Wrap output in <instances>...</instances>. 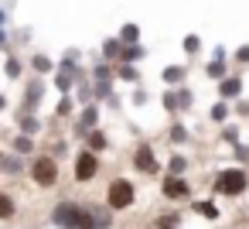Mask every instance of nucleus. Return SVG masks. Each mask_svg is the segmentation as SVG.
<instances>
[{
  "mask_svg": "<svg viewBox=\"0 0 249 229\" xmlns=\"http://www.w3.org/2000/svg\"><path fill=\"white\" fill-rule=\"evenodd\" d=\"M52 222L62 226V229H96V219H92V209L72 202V198H62L55 209H52Z\"/></svg>",
  "mask_w": 249,
  "mask_h": 229,
  "instance_id": "1",
  "label": "nucleus"
},
{
  "mask_svg": "<svg viewBox=\"0 0 249 229\" xmlns=\"http://www.w3.org/2000/svg\"><path fill=\"white\" fill-rule=\"evenodd\" d=\"M246 188H249L246 168H222V171L215 174V181H212V191H215V195H225V198H235V195H242Z\"/></svg>",
  "mask_w": 249,
  "mask_h": 229,
  "instance_id": "2",
  "label": "nucleus"
},
{
  "mask_svg": "<svg viewBox=\"0 0 249 229\" xmlns=\"http://www.w3.org/2000/svg\"><path fill=\"white\" fill-rule=\"evenodd\" d=\"M133 202H137L133 181H130V178H113L109 188H106V205H109L113 212H126V209H133Z\"/></svg>",
  "mask_w": 249,
  "mask_h": 229,
  "instance_id": "3",
  "label": "nucleus"
},
{
  "mask_svg": "<svg viewBox=\"0 0 249 229\" xmlns=\"http://www.w3.org/2000/svg\"><path fill=\"white\" fill-rule=\"evenodd\" d=\"M31 181L38 188H55L58 185V161L52 154H41L31 161Z\"/></svg>",
  "mask_w": 249,
  "mask_h": 229,
  "instance_id": "4",
  "label": "nucleus"
},
{
  "mask_svg": "<svg viewBox=\"0 0 249 229\" xmlns=\"http://www.w3.org/2000/svg\"><path fill=\"white\" fill-rule=\"evenodd\" d=\"M96 174H99V154L79 151V154H75V181H79V185H89Z\"/></svg>",
  "mask_w": 249,
  "mask_h": 229,
  "instance_id": "5",
  "label": "nucleus"
},
{
  "mask_svg": "<svg viewBox=\"0 0 249 229\" xmlns=\"http://www.w3.org/2000/svg\"><path fill=\"white\" fill-rule=\"evenodd\" d=\"M133 168H137L140 174H157V171H160V164H157L150 144H137V147H133Z\"/></svg>",
  "mask_w": 249,
  "mask_h": 229,
  "instance_id": "6",
  "label": "nucleus"
},
{
  "mask_svg": "<svg viewBox=\"0 0 249 229\" xmlns=\"http://www.w3.org/2000/svg\"><path fill=\"white\" fill-rule=\"evenodd\" d=\"M160 191H164V198H188L191 195V185H188V178H181V174H167L164 181H160Z\"/></svg>",
  "mask_w": 249,
  "mask_h": 229,
  "instance_id": "7",
  "label": "nucleus"
},
{
  "mask_svg": "<svg viewBox=\"0 0 249 229\" xmlns=\"http://www.w3.org/2000/svg\"><path fill=\"white\" fill-rule=\"evenodd\" d=\"M96 123H99V110L96 106H86L82 116H79V123H75V137H89L96 130Z\"/></svg>",
  "mask_w": 249,
  "mask_h": 229,
  "instance_id": "8",
  "label": "nucleus"
},
{
  "mask_svg": "<svg viewBox=\"0 0 249 229\" xmlns=\"http://www.w3.org/2000/svg\"><path fill=\"white\" fill-rule=\"evenodd\" d=\"M191 209H195L201 219H208V222H215V219L222 215V212H218V205H215L212 198H195V202H191Z\"/></svg>",
  "mask_w": 249,
  "mask_h": 229,
  "instance_id": "9",
  "label": "nucleus"
},
{
  "mask_svg": "<svg viewBox=\"0 0 249 229\" xmlns=\"http://www.w3.org/2000/svg\"><path fill=\"white\" fill-rule=\"evenodd\" d=\"M239 93H242V79H239V76H232V79L218 82V96H222V99H235Z\"/></svg>",
  "mask_w": 249,
  "mask_h": 229,
  "instance_id": "10",
  "label": "nucleus"
},
{
  "mask_svg": "<svg viewBox=\"0 0 249 229\" xmlns=\"http://www.w3.org/2000/svg\"><path fill=\"white\" fill-rule=\"evenodd\" d=\"M109 147V137L103 134V130H92L89 137H86V151H92V154H103Z\"/></svg>",
  "mask_w": 249,
  "mask_h": 229,
  "instance_id": "11",
  "label": "nucleus"
},
{
  "mask_svg": "<svg viewBox=\"0 0 249 229\" xmlns=\"http://www.w3.org/2000/svg\"><path fill=\"white\" fill-rule=\"evenodd\" d=\"M116 38H120V41H123V45H126V48H133V45H137V41H140V28H137V24H123V28H120V35H116Z\"/></svg>",
  "mask_w": 249,
  "mask_h": 229,
  "instance_id": "12",
  "label": "nucleus"
},
{
  "mask_svg": "<svg viewBox=\"0 0 249 229\" xmlns=\"http://www.w3.org/2000/svg\"><path fill=\"white\" fill-rule=\"evenodd\" d=\"M18 127H21V134H24V137H31V134H38V130H41V120H35L31 113H21V116H18Z\"/></svg>",
  "mask_w": 249,
  "mask_h": 229,
  "instance_id": "13",
  "label": "nucleus"
},
{
  "mask_svg": "<svg viewBox=\"0 0 249 229\" xmlns=\"http://www.w3.org/2000/svg\"><path fill=\"white\" fill-rule=\"evenodd\" d=\"M181 226V212H164L154 219V229H178Z\"/></svg>",
  "mask_w": 249,
  "mask_h": 229,
  "instance_id": "14",
  "label": "nucleus"
},
{
  "mask_svg": "<svg viewBox=\"0 0 249 229\" xmlns=\"http://www.w3.org/2000/svg\"><path fill=\"white\" fill-rule=\"evenodd\" d=\"M31 69H35L38 76H48V72H55L58 65H55V62H52L48 55H35V58H31Z\"/></svg>",
  "mask_w": 249,
  "mask_h": 229,
  "instance_id": "15",
  "label": "nucleus"
},
{
  "mask_svg": "<svg viewBox=\"0 0 249 229\" xmlns=\"http://www.w3.org/2000/svg\"><path fill=\"white\" fill-rule=\"evenodd\" d=\"M11 147H14V154H18V157H28V154L35 151V140H31V137H24V134H18Z\"/></svg>",
  "mask_w": 249,
  "mask_h": 229,
  "instance_id": "16",
  "label": "nucleus"
},
{
  "mask_svg": "<svg viewBox=\"0 0 249 229\" xmlns=\"http://www.w3.org/2000/svg\"><path fill=\"white\" fill-rule=\"evenodd\" d=\"M14 212H18V202L7 191H0V219H14Z\"/></svg>",
  "mask_w": 249,
  "mask_h": 229,
  "instance_id": "17",
  "label": "nucleus"
},
{
  "mask_svg": "<svg viewBox=\"0 0 249 229\" xmlns=\"http://www.w3.org/2000/svg\"><path fill=\"white\" fill-rule=\"evenodd\" d=\"M103 55L106 58H123V41L120 38H106L103 41Z\"/></svg>",
  "mask_w": 249,
  "mask_h": 229,
  "instance_id": "18",
  "label": "nucleus"
},
{
  "mask_svg": "<svg viewBox=\"0 0 249 229\" xmlns=\"http://www.w3.org/2000/svg\"><path fill=\"white\" fill-rule=\"evenodd\" d=\"M41 93H45V89H41V82H38V79H35V82H28V99H24L21 113H24V110H31V106H35V103L41 99Z\"/></svg>",
  "mask_w": 249,
  "mask_h": 229,
  "instance_id": "19",
  "label": "nucleus"
},
{
  "mask_svg": "<svg viewBox=\"0 0 249 229\" xmlns=\"http://www.w3.org/2000/svg\"><path fill=\"white\" fill-rule=\"evenodd\" d=\"M205 76H208V79H218V82H225V65H222L218 58H212V62L205 65Z\"/></svg>",
  "mask_w": 249,
  "mask_h": 229,
  "instance_id": "20",
  "label": "nucleus"
},
{
  "mask_svg": "<svg viewBox=\"0 0 249 229\" xmlns=\"http://www.w3.org/2000/svg\"><path fill=\"white\" fill-rule=\"evenodd\" d=\"M184 171H188V161H184L181 154H174V157L167 161V174H181V178H184Z\"/></svg>",
  "mask_w": 249,
  "mask_h": 229,
  "instance_id": "21",
  "label": "nucleus"
},
{
  "mask_svg": "<svg viewBox=\"0 0 249 229\" xmlns=\"http://www.w3.org/2000/svg\"><path fill=\"white\" fill-rule=\"evenodd\" d=\"M174 96H178V113H181V110H191V103H195L191 89H174Z\"/></svg>",
  "mask_w": 249,
  "mask_h": 229,
  "instance_id": "22",
  "label": "nucleus"
},
{
  "mask_svg": "<svg viewBox=\"0 0 249 229\" xmlns=\"http://www.w3.org/2000/svg\"><path fill=\"white\" fill-rule=\"evenodd\" d=\"M137 58H143V48H140V45H133V48H123V58H120V65H130V62H137Z\"/></svg>",
  "mask_w": 249,
  "mask_h": 229,
  "instance_id": "23",
  "label": "nucleus"
},
{
  "mask_svg": "<svg viewBox=\"0 0 249 229\" xmlns=\"http://www.w3.org/2000/svg\"><path fill=\"white\" fill-rule=\"evenodd\" d=\"M181 79H184V69H181V65L164 69V82H181Z\"/></svg>",
  "mask_w": 249,
  "mask_h": 229,
  "instance_id": "24",
  "label": "nucleus"
},
{
  "mask_svg": "<svg viewBox=\"0 0 249 229\" xmlns=\"http://www.w3.org/2000/svg\"><path fill=\"white\" fill-rule=\"evenodd\" d=\"M181 45H184V52H188V55H198V48H201V41H198V35H188V38H184Z\"/></svg>",
  "mask_w": 249,
  "mask_h": 229,
  "instance_id": "25",
  "label": "nucleus"
},
{
  "mask_svg": "<svg viewBox=\"0 0 249 229\" xmlns=\"http://www.w3.org/2000/svg\"><path fill=\"white\" fill-rule=\"evenodd\" d=\"M4 72H7V79H21V62H18V58H7Z\"/></svg>",
  "mask_w": 249,
  "mask_h": 229,
  "instance_id": "26",
  "label": "nucleus"
},
{
  "mask_svg": "<svg viewBox=\"0 0 249 229\" xmlns=\"http://www.w3.org/2000/svg\"><path fill=\"white\" fill-rule=\"evenodd\" d=\"M208 116H212V120H215V123H222V120H225V116H229V106H225V103H215V106H212V113H208Z\"/></svg>",
  "mask_w": 249,
  "mask_h": 229,
  "instance_id": "27",
  "label": "nucleus"
},
{
  "mask_svg": "<svg viewBox=\"0 0 249 229\" xmlns=\"http://www.w3.org/2000/svg\"><path fill=\"white\" fill-rule=\"evenodd\" d=\"M171 140H174V144H184V140H188V130H184L181 123H174V127H171Z\"/></svg>",
  "mask_w": 249,
  "mask_h": 229,
  "instance_id": "28",
  "label": "nucleus"
},
{
  "mask_svg": "<svg viewBox=\"0 0 249 229\" xmlns=\"http://www.w3.org/2000/svg\"><path fill=\"white\" fill-rule=\"evenodd\" d=\"M120 79H123V82H137V69H130V65H120Z\"/></svg>",
  "mask_w": 249,
  "mask_h": 229,
  "instance_id": "29",
  "label": "nucleus"
},
{
  "mask_svg": "<svg viewBox=\"0 0 249 229\" xmlns=\"http://www.w3.org/2000/svg\"><path fill=\"white\" fill-rule=\"evenodd\" d=\"M164 106H167L171 113H178V96H174V89H171V93H164Z\"/></svg>",
  "mask_w": 249,
  "mask_h": 229,
  "instance_id": "30",
  "label": "nucleus"
},
{
  "mask_svg": "<svg viewBox=\"0 0 249 229\" xmlns=\"http://www.w3.org/2000/svg\"><path fill=\"white\" fill-rule=\"evenodd\" d=\"M4 171L18 174V171H21V161H18V157H4Z\"/></svg>",
  "mask_w": 249,
  "mask_h": 229,
  "instance_id": "31",
  "label": "nucleus"
},
{
  "mask_svg": "<svg viewBox=\"0 0 249 229\" xmlns=\"http://www.w3.org/2000/svg\"><path fill=\"white\" fill-rule=\"evenodd\" d=\"M235 161H239V164L249 161V147H246V144H235Z\"/></svg>",
  "mask_w": 249,
  "mask_h": 229,
  "instance_id": "32",
  "label": "nucleus"
},
{
  "mask_svg": "<svg viewBox=\"0 0 249 229\" xmlns=\"http://www.w3.org/2000/svg\"><path fill=\"white\" fill-rule=\"evenodd\" d=\"M72 113V96H65L62 103H58V116H69Z\"/></svg>",
  "mask_w": 249,
  "mask_h": 229,
  "instance_id": "33",
  "label": "nucleus"
},
{
  "mask_svg": "<svg viewBox=\"0 0 249 229\" xmlns=\"http://www.w3.org/2000/svg\"><path fill=\"white\" fill-rule=\"evenodd\" d=\"M235 62H249V45H246V48H239V52H235Z\"/></svg>",
  "mask_w": 249,
  "mask_h": 229,
  "instance_id": "34",
  "label": "nucleus"
},
{
  "mask_svg": "<svg viewBox=\"0 0 249 229\" xmlns=\"http://www.w3.org/2000/svg\"><path fill=\"white\" fill-rule=\"evenodd\" d=\"M4 38H7V35H4V28H0V48H4Z\"/></svg>",
  "mask_w": 249,
  "mask_h": 229,
  "instance_id": "35",
  "label": "nucleus"
},
{
  "mask_svg": "<svg viewBox=\"0 0 249 229\" xmlns=\"http://www.w3.org/2000/svg\"><path fill=\"white\" fill-rule=\"evenodd\" d=\"M4 106H7V96H0V110H4Z\"/></svg>",
  "mask_w": 249,
  "mask_h": 229,
  "instance_id": "36",
  "label": "nucleus"
},
{
  "mask_svg": "<svg viewBox=\"0 0 249 229\" xmlns=\"http://www.w3.org/2000/svg\"><path fill=\"white\" fill-rule=\"evenodd\" d=\"M0 171H4V151H0Z\"/></svg>",
  "mask_w": 249,
  "mask_h": 229,
  "instance_id": "37",
  "label": "nucleus"
}]
</instances>
